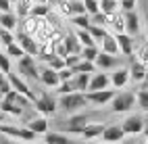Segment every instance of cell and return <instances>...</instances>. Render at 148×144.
I'll return each instance as SVG.
<instances>
[{
    "label": "cell",
    "mask_w": 148,
    "mask_h": 144,
    "mask_svg": "<svg viewBox=\"0 0 148 144\" xmlns=\"http://www.w3.org/2000/svg\"><path fill=\"white\" fill-rule=\"evenodd\" d=\"M88 96L86 92H71V94H63L58 96V109L69 113V115H75V113H82L88 107Z\"/></svg>",
    "instance_id": "6da1fadb"
},
{
    "label": "cell",
    "mask_w": 148,
    "mask_h": 144,
    "mask_svg": "<svg viewBox=\"0 0 148 144\" xmlns=\"http://www.w3.org/2000/svg\"><path fill=\"white\" fill-rule=\"evenodd\" d=\"M40 67H38V59L36 56H29L25 54L23 59L17 61V73L21 75V77L29 80V82H40Z\"/></svg>",
    "instance_id": "7a4b0ae2"
},
{
    "label": "cell",
    "mask_w": 148,
    "mask_h": 144,
    "mask_svg": "<svg viewBox=\"0 0 148 144\" xmlns=\"http://www.w3.org/2000/svg\"><path fill=\"white\" fill-rule=\"evenodd\" d=\"M138 104V94L127 90V92H117V96L111 102V111L113 113H130Z\"/></svg>",
    "instance_id": "3957f363"
},
{
    "label": "cell",
    "mask_w": 148,
    "mask_h": 144,
    "mask_svg": "<svg viewBox=\"0 0 148 144\" xmlns=\"http://www.w3.org/2000/svg\"><path fill=\"white\" fill-rule=\"evenodd\" d=\"M125 136H138V134H144V125H146V117L138 113H130L127 117L121 121Z\"/></svg>",
    "instance_id": "277c9868"
},
{
    "label": "cell",
    "mask_w": 148,
    "mask_h": 144,
    "mask_svg": "<svg viewBox=\"0 0 148 144\" xmlns=\"http://www.w3.org/2000/svg\"><path fill=\"white\" fill-rule=\"evenodd\" d=\"M34 109L42 115H54L56 109H58V100H54L48 92H42L40 96H36L34 100Z\"/></svg>",
    "instance_id": "5b68a950"
},
{
    "label": "cell",
    "mask_w": 148,
    "mask_h": 144,
    "mask_svg": "<svg viewBox=\"0 0 148 144\" xmlns=\"http://www.w3.org/2000/svg\"><path fill=\"white\" fill-rule=\"evenodd\" d=\"M17 44L25 50V54L36 56V59H38V54H40V42L36 40V36H29V34H25L21 29V32L17 34Z\"/></svg>",
    "instance_id": "8992f818"
},
{
    "label": "cell",
    "mask_w": 148,
    "mask_h": 144,
    "mask_svg": "<svg viewBox=\"0 0 148 144\" xmlns=\"http://www.w3.org/2000/svg\"><path fill=\"white\" fill-rule=\"evenodd\" d=\"M88 102L94 104V107H104V104H111L113 98L117 96L115 88H106V90H98V92H86Z\"/></svg>",
    "instance_id": "52a82bcc"
},
{
    "label": "cell",
    "mask_w": 148,
    "mask_h": 144,
    "mask_svg": "<svg viewBox=\"0 0 148 144\" xmlns=\"http://www.w3.org/2000/svg\"><path fill=\"white\" fill-rule=\"evenodd\" d=\"M102 142H111V144H121L125 140V132L121 123H108L102 132Z\"/></svg>",
    "instance_id": "ba28073f"
},
{
    "label": "cell",
    "mask_w": 148,
    "mask_h": 144,
    "mask_svg": "<svg viewBox=\"0 0 148 144\" xmlns=\"http://www.w3.org/2000/svg\"><path fill=\"white\" fill-rule=\"evenodd\" d=\"M0 134H6V136L17 138V140H23V142H34V140H36V134L29 130V128H11V125H0Z\"/></svg>",
    "instance_id": "9c48e42d"
},
{
    "label": "cell",
    "mask_w": 148,
    "mask_h": 144,
    "mask_svg": "<svg viewBox=\"0 0 148 144\" xmlns=\"http://www.w3.org/2000/svg\"><path fill=\"white\" fill-rule=\"evenodd\" d=\"M119 63H121L119 54H106L102 50H100V54H98V59H96L98 71H115L117 67H121Z\"/></svg>",
    "instance_id": "30bf717a"
},
{
    "label": "cell",
    "mask_w": 148,
    "mask_h": 144,
    "mask_svg": "<svg viewBox=\"0 0 148 144\" xmlns=\"http://www.w3.org/2000/svg\"><path fill=\"white\" fill-rule=\"evenodd\" d=\"M132 82V73H130V67H117V69L111 73V86L115 90H121L125 88L127 84Z\"/></svg>",
    "instance_id": "8fae6325"
},
{
    "label": "cell",
    "mask_w": 148,
    "mask_h": 144,
    "mask_svg": "<svg viewBox=\"0 0 148 144\" xmlns=\"http://www.w3.org/2000/svg\"><path fill=\"white\" fill-rule=\"evenodd\" d=\"M40 84L44 86V88H52L56 90L58 86H61V75H58V71L50 69V67H44V69L40 71Z\"/></svg>",
    "instance_id": "7c38bea8"
},
{
    "label": "cell",
    "mask_w": 148,
    "mask_h": 144,
    "mask_svg": "<svg viewBox=\"0 0 148 144\" xmlns=\"http://www.w3.org/2000/svg\"><path fill=\"white\" fill-rule=\"evenodd\" d=\"M106 88H113V86H111V75H108L106 71L92 73V82H90L88 92H98V90H106Z\"/></svg>",
    "instance_id": "4fadbf2b"
},
{
    "label": "cell",
    "mask_w": 148,
    "mask_h": 144,
    "mask_svg": "<svg viewBox=\"0 0 148 144\" xmlns=\"http://www.w3.org/2000/svg\"><path fill=\"white\" fill-rule=\"evenodd\" d=\"M104 128H106V125H104L102 121H94V123H90V125H86V128H84L82 138L88 140V142H94V140H98V138H102Z\"/></svg>",
    "instance_id": "5bb4252c"
},
{
    "label": "cell",
    "mask_w": 148,
    "mask_h": 144,
    "mask_svg": "<svg viewBox=\"0 0 148 144\" xmlns=\"http://www.w3.org/2000/svg\"><path fill=\"white\" fill-rule=\"evenodd\" d=\"M42 27H44V19L29 15V17H25V19H23L21 29H23L25 34H29V36H38V34L42 32Z\"/></svg>",
    "instance_id": "9a60e30c"
},
{
    "label": "cell",
    "mask_w": 148,
    "mask_h": 144,
    "mask_svg": "<svg viewBox=\"0 0 148 144\" xmlns=\"http://www.w3.org/2000/svg\"><path fill=\"white\" fill-rule=\"evenodd\" d=\"M117 42H119V52L123 56H132L136 52V44H134V36L130 34H115Z\"/></svg>",
    "instance_id": "2e32d148"
},
{
    "label": "cell",
    "mask_w": 148,
    "mask_h": 144,
    "mask_svg": "<svg viewBox=\"0 0 148 144\" xmlns=\"http://www.w3.org/2000/svg\"><path fill=\"white\" fill-rule=\"evenodd\" d=\"M130 73H132V82L134 84H142V82L148 80V67L142 65L138 59L130 63Z\"/></svg>",
    "instance_id": "e0dca14e"
},
{
    "label": "cell",
    "mask_w": 148,
    "mask_h": 144,
    "mask_svg": "<svg viewBox=\"0 0 148 144\" xmlns=\"http://www.w3.org/2000/svg\"><path fill=\"white\" fill-rule=\"evenodd\" d=\"M142 29V23H140V15H138L136 11H130L125 13V34L130 36H138Z\"/></svg>",
    "instance_id": "ac0fdd59"
},
{
    "label": "cell",
    "mask_w": 148,
    "mask_h": 144,
    "mask_svg": "<svg viewBox=\"0 0 148 144\" xmlns=\"http://www.w3.org/2000/svg\"><path fill=\"white\" fill-rule=\"evenodd\" d=\"M100 50L106 52V54H121L119 52V42H117L115 34H108L106 38L100 40Z\"/></svg>",
    "instance_id": "d6986e66"
},
{
    "label": "cell",
    "mask_w": 148,
    "mask_h": 144,
    "mask_svg": "<svg viewBox=\"0 0 148 144\" xmlns=\"http://www.w3.org/2000/svg\"><path fill=\"white\" fill-rule=\"evenodd\" d=\"M108 27H111L115 34H125V13L108 15Z\"/></svg>",
    "instance_id": "ffe728a7"
},
{
    "label": "cell",
    "mask_w": 148,
    "mask_h": 144,
    "mask_svg": "<svg viewBox=\"0 0 148 144\" xmlns=\"http://www.w3.org/2000/svg\"><path fill=\"white\" fill-rule=\"evenodd\" d=\"M27 128L32 130L36 136L38 134H42V136H46L48 132V121H46V117H34V119H29V123H27Z\"/></svg>",
    "instance_id": "44dd1931"
},
{
    "label": "cell",
    "mask_w": 148,
    "mask_h": 144,
    "mask_svg": "<svg viewBox=\"0 0 148 144\" xmlns=\"http://www.w3.org/2000/svg\"><path fill=\"white\" fill-rule=\"evenodd\" d=\"M63 42H65V46H67L69 54H82L84 46H82V42H79V40H77L75 32H73V34H67V36L63 38Z\"/></svg>",
    "instance_id": "7402d4cb"
},
{
    "label": "cell",
    "mask_w": 148,
    "mask_h": 144,
    "mask_svg": "<svg viewBox=\"0 0 148 144\" xmlns=\"http://www.w3.org/2000/svg\"><path fill=\"white\" fill-rule=\"evenodd\" d=\"M44 144H73V142L63 132H48L44 136Z\"/></svg>",
    "instance_id": "603a6c76"
},
{
    "label": "cell",
    "mask_w": 148,
    "mask_h": 144,
    "mask_svg": "<svg viewBox=\"0 0 148 144\" xmlns=\"http://www.w3.org/2000/svg\"><path fill=\"white\" fill-rule=\"evenodd\" d=\"M90 82H92V73H75V77H73V84H75L77 92H88Z\"/></svg>",
    "instance_id": "cb8c5ba5"
},
{
    "label": "cell",
    "mask_w": 148,
    "mask_h": 144,
    "mask_svg": "<svg viewBox=\"0 0 148 144\" xmlns=\"http://www.w3.org/2000/svg\"><path fill=\"white\" fill-rule=\"evenodd\" d=\"M71 23L75 25V29H90L92 27V15H88V13L75 15V17H71Z\"/></svg>",
    "instance_id": "d4e9b609"
},
{
    "label": "cell",
    "mask_w": 148,
    "mask_h": 144,
    "mask_svg": "<svg viewBox=\"0 0 148 144\" xmlns=\"http://www.w3.org/2000/svg\"><path fill=\"white\" fill-rule=\"evenodd\" d=\"M17 25H19L17 15H13V13H0V27L13 32V29H17Z\"/></svg>",
    "instance_id": "484cf974"
},
{
    "label": "cell",
    "mask_w": 148,
    "mask_h": 144,
    "mask_svg": "<svg viewBox=\"0 0 148 144\" xmlns=\"http://www.w3.org/2000/svg\"><path fill=\"white\" fill-rule=\"evenodd\" d=\"M121 8V0H100V11L104 15H115Z\"/></svg>",
    "instance_id": "4316f807"
},
{
    "label": "cell",
    "mask_w": 148,
    "mask_h": 144,
    "mask_svg": "<svg viewBox=\"0 0 148 144\" xmlns=\"http://www.w3.org/2000/svg\"><path fill=\"white\" fill-rule=\"evenodd\" d=\"M75 36H77V40L82 42V46H98L94 36L90 34V29H75Z\"/></svg>",
    "instance_id": "83f0119b"
},
{
    "label": "cell",
    "mask_w": 148,
    "mask_h": 144,
    "mask_svg": "<svg viewBox=\"0 0 148 144\" xmlns=\"http://www.w3.org/2000/svg\"><path fill=\"white\" fill-rule=\"evenodd\" d=\"M98 54H100V46H84V50H82V59L96 63Z\"/></svg>",
    "instance_id": "f1b7e54d"
},
{
    "label": "cell",
    "mask_w": 148,
    "mask_h": 144,
    "mask_svg": "<svg viewBox=\"0 0 148 144\" xmlns=\"http://www.w3.org/2000/svg\"><path fill=\"white\" fill-rule=\"evenodd\" d=\"M75 73H96L98 71V67H96V63H92V61H86V59H82V63L73 69Z\"/></svg>",
    "instance_id": "f546056e"
},
{
    "label": "cell",
    "mask_w": 148,
    "mask_h": 144,
    "mask_svg": "<svg viewBox=\"0 0 148 144\" xmlns=\"http://www.w3.org/2000/svg\"><path fill=\"white\" fill-rule=\"evenodd\" d=\"M15 42H17V36H13L11 29H4V27H0V44L6 48V46L15 44Z\"/></svg>",
    "instance_id": "4dcf8cb0"
},
{
    "label": "cell",
    "mask_w": 148,
    "mask_h": 144,
    "mask_svg": "<svg viewBox=\"0 0 148 144\" xmlns=\"http://www.w3.org/2000/svg\"><path fill=\"white\" fill-rule=\"evenodd\" d=\"M136 94H138V107H140V111L148 113V88H140Z\"/></svg>",
    "instance_id": "1f68e13d"
},
{
    "label": "cell",
    "mask_w": 148,
    "mask_h": 144,
    "mask_svg": "<svg viewBox=\"0 0 148 144\" xmlns=\"http://www.w3.org/2000/svg\"><path fill=\"white\" fill-rule=\"evenodd\" d=\"M0 71L2 73H13V63H11V56H8L6 52L0 50Z\"/></svg>",
    "instance_id": "d6a6232c"
},
{
    "label": "cell",
    "mask_w": 148,
    "mask_h": 144,
    "mask_svg": "<svg viewBox=\"0 0 148 144\" xmlns=\"http://www.w3.org/2000/svg\"><path fill=\"white\" fill-rule=\"evenodd\" d=\"M4 52H6L8 56H15L17 61H19V59H23V56H25V50H23V48L19 46L17 42H15V44H11V46H6V48H4Z\"/></svg>",
    "instance_id": "836d02e7"
},
{
    "label": "cell",
    "mask_w": 148,
    "mask_h": 144,
    "mask_svg": "<svg viewBox=\"0 0 148 144\" xmlns=\"http://www.w3.org/2000/svg\"><path fill=\"white\" fill-rule=\"evenodd\" d=\"M71 92H77L73 80H71V82H61V86L56 88V94H58V96H63V94H71Z\"/></svg>",
    "instance_id": "e575fe53"
},
{
    "label": "cell",
    "mask_w": 148,
    "mask_h": 144,
    "mask_svg": "<svg viewBox=\"0 0 148 144\" xmlns=\"http://www.w3.org/2000/svg\"><path fill=\"white\" fill-rule=\"evenodd\" d=\"M136 59L140 61L142 65H146V67H148V42H146V44H142L140 48H136Z\"/></svg>",
    "instance_id": "d590c367"
},
{
    "label": "cell",
    "mask_w": 148,
    "mask_h": 144,
    "mask_svg": "<svg viewBox=\"0 0 148 144\" xmlns=\"http://www.w3.org/2000/svg\"><path fill=\"white\" fill-rule=\"evenodd\" d=\"M84 4H86L88 15H98L100 13V0H84Z\"/></svg>",
    "instance_id": "8d00e7d4"
},
{
    "label": "cell",
    "mask_w": 148,
    "mask_h": 144,
    "mask_svg": "<svg viewBox=\"0 0 148 144\" xmlns=\"http://www.w3.org/2000/svg\"><path fill=\"white\" fill-rule=\"evenodd\" d=\"M32 15H34V17L44 19V17L50 15V6H48V4H36V6L32 8Z\"/></svg>",
    "instance_id": "74e56055"
},
{
    "label": "cell",
    "mask_w": 148,
    "mask_h": 144,
    "mask_svg": "<svg viewBox=\"0 0 148 144\" xmlns=\"http://www.w3.org/2000/svg\"><path fill=\"white\" fill-rule=\"evenodd\" d=\"M46 65L50 67V69H54V71H61L63 67H65V59H61V56L54 54V56H50V59L46 61Z\"/></svg>",
    "instance_id": "f35d334b"
},
{
    "label": "cell",
    "mask_w": 148,
    "mask_h": 144,
    "mask_svg": "<svg viewBox=\"0 0 148 144\" xmlns=\"http://www.w3.org/2000/svg\"><path fill=\"white\" fill-rule=\"evenodd\" d=\"M92 25H100V27H108V15H104L102 11L98 15H92Z\"/></svg>",
    "instance_id": "ab89813d"
},
{
    "label": "cell",
    "mask_w": 148,
    "mask_h": 144,
    "mask_svg": "<svg viewBox=\"0 0 148 144\" xmlns=\"http://www.w3.org/2000/svg\"><path fill=\"white\" fill-rule=\"evenodd\" d=\"M90 34L94 36V40H102V38L108 36L106 27H100V25H92V27H90Z\"/></svg>",
    "instance_id": "60d3db41"
},
{
    "label": "cell",
    "mask_w": 148,
    "mask_h": 144,
    "mask_svg": "<svg viewBox=\"0 0 148 144\" xmlns=\"http://www.w3.org/2000/svg\"><path fill=\"white\" fill-rule=\"evenodd\" d=\"M79 63H82V54H69L65 59V67H69V69H75Z\"/></svg>",
    "instance_id": "b9f144b4"
},
{
    "label": "cell",
    "mask_w": 148,
    "mask_h": 144,
    "mask_svg": "<svg viewBox=\"0 0 148 144\" xmlns=\"http://www.w3.org/2000/svg\"><path fill=\"white\" fill-rule=\"evenodd\" d=\"M58 75H61V82H71L75 77V71L69 69V67H63V69L58 71Z\"/></svg>",
    "instance_id": "7bdbcfd3"
},
{
    "label": "cell",
    "mask_w": 148,
    "mask_h": 144,
    "mask_svg": "<svg viewBox=\"0 0 148 144\" xmlns=\"http://www.w3.org/2000/svg\"><path fill=\"white\" fill-rule=\"evenodd\" d=\"M136 4H138V0H121V11L123 13L136 11Z\"/></svg>",
    "instance_id": "ee69618b"
},
{
    "label": "cell",
    "mask_w": 148,
    "mask_h": 144,
    "mask_svg": "<svg viewBox=\"0 0 148 144\" xmlns=\"http://www.w3.org/2000/svg\"><path fill=\"white\" fill-rule=\"evenodd\" d=\"M15 2H11V0H0V13H11Z\"/></svg>",
    "instance_id": "f6af8a7d"
},
{
    "label": "cell",
    "mask_w": 148,
    "mask_h": 144,
    "mask_svg": "<svg viewBox=\"0 0 148 144\" xmlns=\"http://www.w3.org/2000/svg\"><path fill=\"white\" fill-rule=\"evenodd\" d=\"M0 144H15L13 140H8V138H2V140H0Z\"/></svg>",
    "instance_id": "bcb514c9"
},
{
    "label": "cell",
    "mask_w": 148,
    "mask_h": 144,
    "mask_svg": "<svg viewBox=\"0 0 148 144\" xmlns=\"http://www.w3.org/2000/svg\"><path fill=\"white\" fill-rule=\"evenodd\" d=\"M144 136H148V119H146V125H144Z\"/></svg>",
    "instance_id": "7dc6e473"
},
{
    "label": "cell",
    "mask_w": 148,
    "mask_h": 144,
    "mask_svg": "<svg viewBox=\"0 0 148 144\" xmlns=\"http://www.w3.org/2000/svg\"><path fill=\"white\" fill-rule=\"evenodd\" d=\"M136 144H146V140L142 138V140H136Z\"/></svg>",
    "instance_id": "c3c4849f"
},
{
    "label": "cell",
    "mask_w": 148,
    "mask_h": 144,
    "mask_svg": "<svg viewBox=\"0 0 148 144\" xmlns=\"http://www.w3.org/2000/svg\"><path fill=\"white\" fill-rule=\"evenodd\" d=\"M92 144H111V142H102V140H100V142H92Z\"/></svg>",
    "instance_id": "681fc988"
},
{
    "label": "cell",
    "mask_w": 148,
    "mask_h": 144,
    "mask_svg": "<svg viewBox=\"0 0 148 144\" xmlns=\"http://www.w3.org/2000/svg\"><path fill=\"white\" fill-rule=\"evenodd\" d=\"M146 27H148V11H146Z\"/></svg>",
    "instance_id": "f907efd6"
},
{
    "label": "cell",
    "mask_w": 148,
    "mask_h": 144,
    "mask_svg": "<svg viewBox=\"0 0 148 144\" xmlns=\"http://www.w3.org/2000/svg\"><path fill=\"white\" fill-rule=\"evenodd\" d=\"M144 140H146V144H148V136H144Z\"/></svg>",
    "instance_id": "816d5d0a"
},
{
    "label": "cell",
    "mask_w": 148,
    "mask_h": 144,
    "mask_svg": "<svg viewBox=\"0 0 148 144\" xmlns=\"http://www.w3.org/2000/svg\"><path fill=\"white\" fill-rule=\"evenodd\" d=\"M121 144H123V142H121ZM127 144H136V142H127Z\"/></svg>",
    "instance_id": "f5cc1de1"
},
{
    "label": "cell",
    "mask_w": 148,
    "mask_h": 144,
    "mask_svg": "<svg viewBox=\"0 0 148 144\" xmlns=\"http://www.w3.org/2000/svg\"><path fill=\"white\" fill-rule=\"evenodd\" d=\"M0 46H2V44H0Z\"/></svg>",
    "instance_id": "db71d44e"
}]
</instances>
